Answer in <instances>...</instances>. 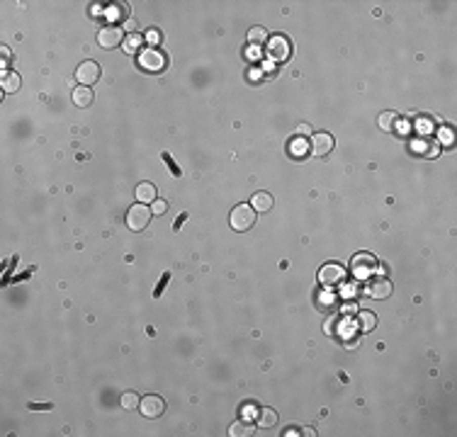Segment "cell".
Listing matches in <instances>:
<instances>
[{
  "label": "cell",
  "mask_w": 457,
  "mask_h": 437,
  "mask_svg": "<svg viewBox=\"0 0 457 437\" xmlns=\"http://www.w3.org/2000/svg\"><path fill=\"white\" fill-rule=\"evenodd\" d=\"M124 41V36H122V29L119 27H102L98 32V44L102 49H114V47H119Z\"/></svg>",
  "instance_id": "8"
},
{
  "label": "cell",
  "mask_w": 457,
  "mask_h": 437,
  "mask_svg": "<svg viewBox=\"0 0 457 437\" xmlns=\"http://www.w3.org/2000/svg\"><path fill=\"white\" fill-rule=\"evenodd\" d=\"M151 221V209L146 204H134L127 211V226L132 231H144Z\"/></svg>",
  "instance_id": "3"
},
{
  "label": "cell",
  "mask_w": 457,
  "mask_h": 437,
  "mask_svg": "<svg viewBox=\"0 0 457 437\" xmlns=\"http://www.w3.org/2000/svg\"><path fill=\"white\" fill-rule=\"evenodd\" d=\"M377 121H380V129H384V132H392V129H394V121H396V114H394V112H382Z\"/></svg>",
  "instance_id": "21"
},
{
  "label": "cell",
  "mask_w": 457,
  "mask_h": 437,
  "mask_svg": "<svg viewBox=\"0 0 457 437\" xmlns=\"http://www.w3.org/2000/svg\"><path fill=\"white\" fill-rule=\"evenodd\" d=\"M93 102V90L88 88V85H78L73 90V105H78V107H88Z\"/></svg>",
  "instance_id": "14"
},
{
  "label": "cell",
  "mask_w": 457,
  "mask_h": 437,
  "mask_svg": "<svg viewBox=\"0 0 457 437\" xmlns=\"http://www.w3.org/2000/svg\"><path fill=\"white\" fill-rule=\"evenodd\" d=\"M331 148H334V136L331 134H314L311 136V153L316 158L328 156Z\"/></svg>",
  "instance_id": "10"
},
{
  "label": "cell",
  "mask_w": 457,
  "mask_h": 437,
  "mask_svg": "<svg viewBox=\"0 0 457 437\" xmlns=\"http://www.w3.org/2000/svg\"><path fill=\"white\" fill-rule=\"evenodd\" d=\"M248 44H253V47L268 44V32H265L263 27H253V29L248 32Z\"/></svg>",
  "instance_id": "19"
},
{
  "label": "cell",
  "mask_w": 457,
  "mask_h": 437,
  "mask_svg": "<svg viewBox=\"0 0 457 437\" xmlns=\"http://www.w3.org/2000/svg\"><path fill=\"white\" fill-rule=\"evenodd\" d=\"M122 406L127 408V411H134V408H139V396H136L134 391H127L122 396Z\"/></svg>",
  "instance_id": "22"
},
{
  "label": "cell",
  "mask_w": 457,
  "mask_h": 437,
  "mask_svg": "<svg viewBox=\"0 0 457 437\" xmlns=\"http://www.w3.org/2000/svg\"><path fill=\"white\" fill-rule=\"evenodd\" d=\"M304 148H307V141H304V139H295V144H292V153H295V156H299Z\"/></svg>",
  "instance_id": "27"
},
{
  "label": "cell",
  "mask_w": 457,
  "mask_h": 437,
  "mask_svg": "<svg viewBox=\"0 0 457 437\" xmlns=\"http://www.w3.org/2000/svg\"><path fill=\"white\" fill-rule=\"evenodd\" d=\"M139 411H141L144 418H158L165 411V401L161 396H156V394H148V396L139 401Z\"/></svg>",
  "instance_id": "4"
},
{
  "label": "cell",
  "mask_w": 457,
  "mask_h": 437,
  "mask_svg": "<svg viewBox=\"0 0 457 437\" xmlns=\"http://www.w3.org/2000/svg\"><path fill=\"white\" fill-rule=\"evenodd\" d=\"M229 224H231V229L234 231H248L253 224H256V211H253V206H248V204L234 206L231 214H229Z\"/></svg>",
  "instance_id": "1"
},
{
  "label": "cell",
  "mask_w": 457,
  "mask_h": 437,
  "mask_svg": "<svg viewBox=\"0 0 457 437\" xmlns=\"http://www.w3.org/2000/svg\"><path fill=\"white\" fill-rule=\"evenodd\" d=\"M355 326H358V330H362V333H370V330H375V326H377V316L372 314V311H360L358 318H355Z\"/></svg>",
  "instance_id": "13"
},
{
  "label": "cell",
  "mask_w": 457,
  "mask_h": 437,
  "mask_svg": "<svg viewBox=\"0 0 457 437\" xmlns=\"http://www.w3.org/2000/svg\"><path fill=\"white\" fill-rule=\"evenodd\" d=\"M323 303H326V306H331V303H334V294H331V291L321 294V299H319V306H323Z\"/></svg>",
  "instance_id": "28"
},
{
  "label": "cell",
  "mask_w": 457,
  "mask_h": 437,
  "mask_svg": "<svg viewBox=\"0 0 457 437\" xmlns=\"http://www.w3.org/2000/svg\"><path fill=\"white\" fill-rule=\"evenodd\" d=\"M229 435H234V437L253 435V425H251V420H238V423H234L229 427Z\"/></svg>",
  "instance_id": "16"
},
{
  "label": "cell",
  "mask_w": 457,
  "mask_h": 437,
  "mask_svg": "<svg viewBox=\"0 0 457 437\" xmlns=\"http://www.w3.org/2000/svg\"><path fill=\"white\" fill-rule=\"evenodd\" d=\"M392 294V282L389 279H375L367 284V296L372 299H387Z\"/></svg>",
  "instance_id": "11"
},
{
  "label": "cell",
  "mask_w": 457,
  "mask_h": 437,
  "mask_svg": "<svg viewBox=\"0 0 457 437\" xmlns=\"http://www.w3.org/2000/svg\"><path fill=\"white\" fill-rule=\"evenodd\" d=\"M375 267H377V263H375V257L367 253H360L353 257V265H350V270H353V275L358 279H365V277H370L372 272H375Z\"/></svg>",
  "instance_id": "5"
},
{
  "label": "cell",
  "mask_w": 457,
  "mask_h": 437,
  "mask_svg": "<svg viewBox=\"0 0 457 437\" xmlns=\"http://www.w3.org/2000/svg\"><path fill=\"white\" fill-rule=\"evenodd\" d=\"M258 411L260 408H256L253 403H246V406L241 408V415H243V420H253V418H258Z\"/></svg>",
  "instance_id": "23"
},
{
  "label": "cell",
  "mask_w": 457,
  "mask_h": 437,
  "mask_svg": "<svg viewBox=\"0 0 457 437\" xmlns=\"http://www.w3.org/2000/svg\"><path fill=\"white\" fill-rule=\"evenodd\" d=\"M98 78H100V66L95 61H83V63L78 66V71H75V80L83 85L98 83Z\"/></svg>",
  "instance_id": "9"
},
{
  "label": "cell",
  "mask_w": 457,
  "mask_h": 437,
  "mask_svg": "<svg viewBox=\"0 0 457 437\" xmlns=\"http://www.w3.org/2000/svg\"><path fill=\"white\" fill-rule=\"evenodd\" d=\"M355 311H358L355 303H343V314H355Z\"/></svg>",
  "instance_id": "32"
},
{
  "label": "cell",
  "mask_w": 457,
  "mask_h": 437,
  "mask_svg": "<svg viewBox=\"0 0 457 437\" xmlns=\"http://www.w3.org/2000/svg\"><path fill=\"white\" fill-rule=\"evenodd\" d=\"M146 41L151 44V49L156 47V44H161V32H158V29H148V32H146Z\"/></svg>",
  "instance_id": "25"
},
{
  "label": "cell",
  "mask_w": 457,
  "mask_h": 437,
  "mask_svg": "<svg viewBox=\"0 0 457 437\" xmlns=\"http://www.w3.org/2000/svg\"><path fill=\"white\" fill-rule=\"evenodd\" d=\"M112 20H119V17H127V8H124L122 3H117V5H112V10L107 12Z\"/></svg>",
  "instance_id": "24"
},
{
  "label": "cell",
  "mask_w": 457,
  "mask_h": 437,
  "mask_svg": "<svg viewBox=\"0 0 457 437\" xmlns=\"http://www.w3.org/2000/svg\"><path fill=\"white\" fill-rule=\"evenodd\" d=\"M163 160H165V165H168V168L173 170L175 175H180V168H175V163H173V158L168 156V153H165V156H163Z\"/></svg>",
  "instance_id": "29"
},
{
  "label": "cell",
  "mask_w": 457,
  "mask_h": 437,
  "mask_svg": "<svg viewBox=\"0 0 457 437\" xmlns=\"http://www.w3.org/2000/svg\"><path fill=\"white\" fill-rule=\"evenodd\" d=\"M124 27H127L129 32H134V29H136V22H134V20H127V24H124Z\"/></svg>",
  "instance_id": "34"
},
{
  "label": "cell",
  "mask_w": 457,
  "mask_h": 437,
  "mask_svg": "<svg viewBox=\"0 0 457 437\" xmlns=\"http://www.w3.org/2000/svg\"><path fill=\"white\" fill-rule=\"evenodd\" d=\"M275 423H277V413L272 411V408H260L258 411V425L260 427H272Z\"/></svg>",
  "instance_id": "17"
},
{
  "label": "cell",
  "mask_w": 457,
  "mask_h": 437,
  "mask_svg": "<svg viewBox=\"0 0 457 437\" xmlns=\"http://www.w3.org/2000/svg\"><path fill=\"white\" fill-rule=\"evenodd\" d=\"M268 56H270L272 61H287L289 59V51H292V47H289V41L284 39V36H272V39H268Z\"/></svg>",
  "instance_id": "7"
},
{
  "label": "cell",
  "mask_w": 457,
  "mask_h": 437,
  "mask_svg": "<svg viewBox=\"0 0 457 437\" xmlns=\"http://www.w3.org/2000/svg\"><path fill=\"white\" fill-rule=\"evenodd\" d=\"M251 206H253V211H268L272 206V197L268 192H258L253 194V199H251Z\"/></svg>",
  "instance_id": "15"
},
{
  "label": "cell",
  "mask_w": 457,
  "mask_h": 437,
  "mask_svg": "<svg viewBox=\"0 0 457 437\" xmlns=\"http://www.w3.org/2000/svg\"><path fill=\"white\" fill-rule=\"evenodd\" d=\"M346 279V270L343 265H336V263H328L319 270V282L326 284V287H334V284H341Z\"/></svg>",
  "instance_id": "6"
},
{
  "label": "cell",
  "mask_w": 457,
  "mask_h": 437,
  "mask_svg": "<svg viewBox=\"0 0 457 437\" xmlns=\"http://www.w3.org/2000/svg\"><path fill=\"white\" fill-rule=\"evenodd\" d=\"M168 279H171V275L165 272V275H163V279H161V284H158V289H156V296H161V291H163V287H165V282H168Z\"/></svg>",
  "instance_id": "31"
},
{
  "label": "cell",
  "mask_w": 457,
  "mask_h": 437,
  "mask_svg": "<svg viewBox=\"0 0 457 437\" xmlns=\"http://www.w3.org/2000/svg\"><path fill=\"white\" fill-rule=\"evenodd\" d=\"M134 197L139 204H153L156 202V187L151 182H139L134 190Z\"/></svg>",
  "instance_id": "12"
},
{
  "label": "cell",
  "mask_w": 457,
  "mask_h": 437,
  "mask_svg": "<svg viewBox=\"0 0 457 437\" xmlns=\"http://www.w3.org/2000/svg\"><path fill=\"white\" fill-rule=\"evenodd\" d=\"M165 202H163V199H156V202H153V204H151V214H165Z\"/></svg>",
  "instance_id": "26"
},
{
  "label": "cell",
  "mask_w": 457,
  "mask_h": 437,
  "mask_svg": "<svg viewBox=\"0 0 457 437\" xmlns=\"http://www.w3.org/2000/svg\"><path fill=\"white\" fill-rule=\"evenodd\" d=\"M139 66L148 73H158L165 68V56H163L158 49H144L139 54Z\"/></svg>",
  "instance_id": "2"
},
{
  "label": "cell",
  "mask_w": 457,
  "mask_h": 437,
  "mask_svg": "<svg viewBox=\"0 0 457 437\" xmlns=\"http://www.w3.org/2000/svg\"><path fill=\"white\" fill-rule=\"evenodd\" d=\"M122 47H124V51H127V54H136V51L141 49V36H139V34H129L122 41Z\"/></svg>",
  "instance_id": "20"
},
{
  "label": "cell",
  "mask_w": 457,
  "mask_h": 437,
  "mask_svg": "<svg viewBox=\"0 0 457 437\" xmlns=\"http://www.w3.org/2000/svg\"><path fill=\"white\" fill-rule=\"evenodd\" d=\"M29 408H37V411H47V408H51L49 403H37V406H34V403H29Z\"/></svg>",
  "instance_id": "33"
},
{
  "label": "cell",
  "mask_w": 457,
  "mask_h": 437,
  "mask_svg": "<svg viewBox=\"0 0 457 437\" xmlns=\"http://www.w3.org/2000/svg\"><path fill=\"white\" fill-rule=\"evenodd\" d=\"M20 90V75L17 73H5L3 75V93H17Z\"/></svg>",
  "instance_id": "18"
},
{
  "label": "cell",
  "mask_w": 457,
  "mask_h": 437,
  "mask_svg": "<svg viewBox=\"0 0 457 437\" xmlns=\"http://www.w3.org/2000/svg\"><path fill=\"white\" fill-rule=\"evenodd\" d=\"M8 63H10V49L3 47V71L8 68Z\"/></svg>",
  "instance_id": "30"
}]
</instances>
